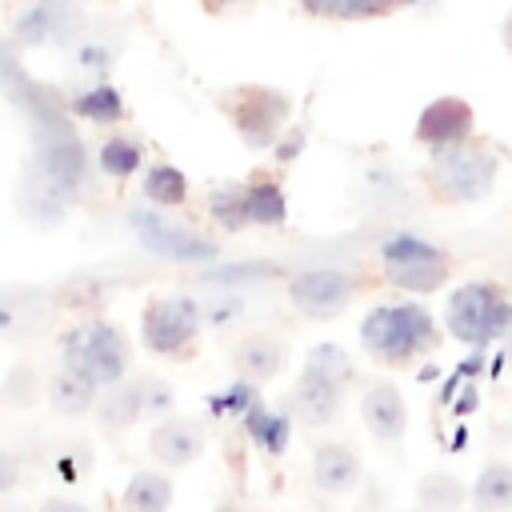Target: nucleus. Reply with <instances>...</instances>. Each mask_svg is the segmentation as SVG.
Wrapping results in <instances>:
<instances>
[{"label": "nucleus", "mask_w": 512, "mask_h": 512, "mask_svg": "<svg viewBox=\"0 0 512 512\" xmlns=\"http://www.w3.org/2000/svg\"><path fill=\"white\" fill-rule=\"evenodd\" d=\"M360 344L368 348L372 360L380 364H412L416 356L436 352L440 344V324L436 316L416 304V300H400V304H376L368 308V316L360 320Z\"/></svg>", "instance_id": "f257e3e1"}, {"label": "nucleus", "mask_w": 512, "mask_h": 512, "mask_svg": "<svg viewBox=\"0 0 512 512\" xmlns=\"http://www.w3.org/2000/svg\"><path fill=\"white\" fill-rule=\"evenodd\" d=\"M500 176V156L480 140H460L444 148H428V192L440 204H480L492 196Z\"/></svg>", "instance_id": "f03ea898"}, {"label": "nucleus", "mask_w": 512, "mask_h": 512, "mask_svg": "<svg viewBox=\"0 0 512 512\" xmlns=\"http://www.w3.org/2000/svg\"><path fill=\"white\" fill-rule=\"evenodd\" d=\"M444 332L460 344L484 348L512 332V296L496 280H464L448 292L444 304Z\"/></svg>", "instance_id": "7ed1b4c3"}, {"label": "nucleus", "mask_w": 512, "mask_h": 512, "mask_svg": "<svg viewBox=\"0 0 512 512\" xmlns=\"http://www.w3.org/2000/svg\"><path fill=\"white\" fill-rule=\"evenodd\" d=\"M380 272L392 288L412 292V296H428L436 288H444L452 280V260L444 248H436L432 240L416 236V232H388L380 240Z\"/></svg>", "instance_id": "20e7f679"}, {"label": "nucleus", "mask_w": 512, "mask_h": 512, "mask_svg": "<svg viewBox=\"0 0 512 512\" xmlns=\"http://www.w3.org/2000/svg\"><path fill=\"white\" fill-rule=\"evenodd\" d=\"M220 108L232 132L244 140V148L264 152L284 136L288 116H292V96L272 84H240L220 96Z\"/></svg>", "instance_id": "39448f33"}, {"label": "nucleus", "mask_w": 512, "mask_h": 512, "mask_svg": "<svg viewBox=\"0 0 512 512\" xmlns=\"http://www.w3.org/2000/svg\"><path fill=\"white\" fill-rule=\"evenodd\" d=\"M128 360H132L128 340L108 320H88V324L72 328L68 340H64V352H60V368L92 380L96 388H108V384L124 380Z\"/></svg>", "instance_id": "423d86ee"}, {"label": "nucleus", "mask_w": 512, "mask_h": 512, "mask_svg": "<svg viewBox=\"0 0 512 512\" xmlns=\"http://www.w3.org/2000/svg\"><path fill=\"white\" fill-rule=\"evenodd\" d=\"M200 324H204L200 300H192V296H152L140 312L144 348L164 356V360L188 356V348L200 336Z\"/></svg>", "instance_id": "0eeeda50"}, {"label": "nucleus", "mask_w": 512, "mask_h": 512, "mask_svg": "<svg viewBox=\"0 0 512 512\" xmlns=\"http://www.w3.org/2000/svg\"><path fill=\"white\" fill-rule=\"evenodd\" d=\"M360 292L356 272L336 268V264H320V268H304L296 276H288V304L308 316V320H332L340 316Z\"/></svg>", "instance_id": "6e6552de"}, {"label": "nucleus", "mask_w": 512, "mask_h": 512, "mask_svg": "<svg viewBox=\"0 0 512 512\" xmlns=\"http://www.w3.org/2000/svg\"><path fill=\"white\" fill-rule=\"evenodd\" d=\"M128 228L132 236L156 252L160 260H212L216 256V244L176 220L164 216V208H152V204H140V208H128Z\"/></svg>", "instance_id": "1a4fd4ad"}, {"label": "nucleus", "mask_w": 512, "mask_h": 512, "mask_svg": "<svg viewBox=\"0 0 512 512\" xmlns=\"http://www.w3.org/2000/svg\"><path fill=\"white\" fill-rule=\"evenodd\" d=\"M84 16L76 0H32L20 16H16V44L36 48V44H68L76 40Z\"/></svg>", "instance_id": "9d476101"}, {"label": "nucleus", "mask_w": 512, "mask_h": 512, "mask_svg": "<svg viewBox=\"0 0 512 512\" xmlns=\"http://www.w3.org/2000/svg\"><path fill=\"white\" fill-rule=\"evenodd\" d=\"M472 128H476V112H472V104L464 96H436L432 104L420 108L412 136L424 148H444V144L468 140Z\"/></svg>", "instance_id": "9b49d317"}, {"label": "nucleus", "mask_w": 512, "mask_h": 512, "mask_svg": "<svg viewBox=\"0 0 512 512\" xmlns=\"http://www.w3.org/2000/svg\"><path fill=\"white\" fill-rule=\"evenodd\" d=\"M360 420L364 428L380 440V444H392L408 432V404H404V392L392 384V380H372L360 396Z\"/></svg>", "instance_id": "f8f14e48"}, {"label": "nucleus", "mask_w": 512, "mask_h": 512, "mask_svg": "<svg viewBox=\"0 0 512 512\" xmlns=\"http://www.w3.org/2000/svg\"><path fill=\"white\" fill-rule=\"evenodd\" d=\"M148 452L164 468H188L192 460L204 456V428L196 420H184V416H164L148 432Z\"/></svg>", "instance_id": "ddd939ff"}, {"label": "nucleus", "mask_w": 512, "mask_h": 512, "mask_svg": "<svg viewBox=\"0 0 512 512\" xmlns=\"http://www.w3.org/2000/svg\"><path fill=\"white\" fill-rule=\"evenodd\" d=\"M344 404V384L328 380V376H316V372H300L296 384H292V412L304 428H324L336 420Z\"/></svg>", "instance_id": "4468645a"}, {"label": "nucleus", "mask_w": 512, "mask_h": 512, "mask_svg": "<svg viewBox=\"0 0 512 512\" xmlns=\"http://www.w3.org/2000/svg\"><path fill=\"white\" fill-rule=\"evenodd\" d=\"M312 484L324 496H348L360 484V456L344 440H320L312 452Z\"/></svg>", "instance_id": "2eb2a0df"}, {"label": "nucleus", "mask_w": 512, "mask_h": 512, "mask_svg": "<svg viewBox=\"0 0 512 512\" xmlns=\"http://www.w3.org/2000/svg\"><path fill=\"white\" fill-rule=\"evenodd\" d=\"M92 412H96L100 428H112V432L132 428L136 420L148 416V376H124V380L108 384V392L96 400Z\"/></svg>", "instance_id": "dca6fc26"}, {"label": "nucleus", "mask_w": 512, "mask_h": 512, "mask_svg": "<svg viewBox=\"0 0 512 512\" xmlns=\"http://www.w3.org/2000/svg\"><path fill=\"white\" fill-rule=\"evenodd\" d=\"M288 364V344L272 332H248L240 336V344L232 348V368L236 376L252 380V384H264L272 376H280Z\"/></svg>", "instance_id": "f3484780"}, {"label": "nucleus", "mask_w": 512, "mask_h": 512, "mask_svg": "<svg viewBox=\"0 0 512 512\" xmlns=\"http://www.w3.org/2000/svg\"><path fill=\"white\" fill-rule=\"evenodd\" d=\"M44 396H48V404H52L60 416H84V412L96 408L100 388H96L92 380H84V376L60 368V372H52V376L44 380Z\"/></svg>", "instance_id": "a211bd4d"}, {"label": "nucleus", "mask_w": 512, "mask_h": 512, "mask_svg": "<svg viewBox=\"0 0 512 512\" xmlns=\"http://www.w3.org/2000/svg\"><path fill=\"white\" fill-rule=\"evenodd\" d=\"M68 112L76 116V120H88V124H120L124 120V96H120V88L116 84H108V80H96V84H88V88H80L72 100H68Z\"/></svg>", "instance_id": "6ab92c4d"}, {"label": "nucleus", "mask_w": 512, "mask_h": 512, "mask_svg": "<svg viewBox=\"0 0 512 512\" xmlns=\"http://www.w3.org/2000/svg\"><path fill=\"white\" fill-rule=\"evenodd\" d=\"M472 512H512V464L488 460L472 480Z\"/></svg>", "instance_id": "aec40b11"}, {"label": "nucleus", "mask_w": 512, "mask_h": 512, "mask_svg": "<svg viewBox=\"0 0 512 512\" xmlns=\"http://www.w3.org/2000/svg\"><path fill=\"white\" fill-rule=\"evenodd\" d=\"M244 208H248V224L252 228H280L288 220V200L284 188L268 176H256L244 184Z\"/></svg>", "instance_id": "412c9836"}, {"label": "nucleus", "mask_w": 512, "mask_h": 512, "mask_svg": "<svg viewBox=\"0 0 512 512\" xmlns=\"http://www.w3.org/2000/svg\"><path fill=\"white\" fill-rule=\"evenodd\" d=\"M120 508L124 512H168L172 508V480L164 472H132V480L124 484V496H120Z\"/></svg>", "instance_id": "4be33fe9"}, {"label": "nucleus", "mask_w": 512, "mask_h": 512, "mask_svg": "<svg viewBox=\"0 0 512 512\" xmlns=\"http://www.w3.org/2000/svg\"><path fill=\"white\" fill-rule=\"evenodd\" d=\"M140 192H144V204H152V208H180L188 200V176L176 164L156 160L144 168Z\"/></svg>", "instance_id": "5701e85b"}, {"label": "nucleus", "mask_w": 512, "mask_h": 512, "mask_svg": "<svg viewBox=\"0 0 512 512\" xmlns=\"http://www.w3.org/2000/svg\"><path fill=\"white\" fill-rule=\"evenodd\" d=\"M472 488H464V480L456 472H424L416 480V504L424 512H460Z\"/></svg>", "instance_id": "b1692460"}, {"label": "nucleus", "mask_w": 512, "mask_h": 512, "mask_svg": "<svg viewBox=\"0 0 512 512\" xmlns=\"http://www.w3.org/2000/svg\"><path fill=\"white\" fill-rule=\"evenodd\" d=\"M96 164H100L104 176L128 180V176H136L144 168V144L136 136H128V132H112V136H104V144L96 152Z\"/></svg>", "instance_id": "393cba45"}, {"label": "nucleus", "mask_w": 512, "mask_h": 512, "mask_svg": "<svg viewBox=\"0 0 512 512\" xmlns=\"http://www.w3.org/2000/svg\"><path fill=\"white\" fill-rule=\"evenodd\" d=\"M244 428H248V436H252L264 452H272V456H280L284 444H288V420H284L280 412L264 408V404H252V408L244 412Z\"/></svg>", "instance_id": "a878e982"}, {"label": "nucleus", "mask_w": 512, "mask_h": 512, "mask_svg": "<svg viewBox=\"0 0 512 512\" xmlns=\"http://www.w3.org/2000/svg\"><path fill=\"white\" fill-rule=\"evenodd\" d=\"M208 216L228 228V232H240V228H252L248 224V208H244V184H220L208 192Z\"/></svg>", "instance_id": "bb28decb"}, {"label": "nucleus", "mask_w": 512, "mask_h": 512, "mask_svg": "<svg viewBox=\"0 0 512 512\" xmlns=\"http://www.w3.org/2000/svg\"><path fill=\"white\" fill-rule=\"evenodd\" d=\"M304 368L316 372V376H328V380H336V384H344V388H348L352 376H356V364H352V356H348L340 344H316V348L308 352Z\"/></svg>", "instance_id": "cd10ccee"}, {"label": "nucleus", "mask_w": 512, "mask_h": 512, "mask_svg": "<svg viewBox=\"0 0 512 512\" xmlns=\"http://www.w3.org/2000/svg\"><path fill=\"white\" fill-rule=\"evenodd\" d=\"M200 316H204V324H212V328H228L232 320L244 316V296L232 292V288H216V292H208V296L200 300Z\"/></svg>", "instance_id": "c85d7f7f"}, {"label": "nucleus", "mask_w": 512, "mask_h": 512, "mask_svg": "<svg viewBox=\"0 0 512 512\" xmlns=\"http://www.w3.org/2000/svg\"><path fill=\"white\" fill-rule=\"evenodd\" d=\"M396 8H408V0H336L332 4V20H348V24L380 20V16L396 12Z\"/></svg>", "instance_id": "c756f323"}, {"label": "nucleus", "mask_w": 512, "mask_h": 512, "mask_svg": "<svg viewBox=\"0 0 512 512\" xmlns=\"http://www.w3.org/2000/svg\"><path fill=\"white\" fill-rule=\"evenodd\" d=\"M112 60H116V48H112L108 40H100V36H84V40L76 44V68H80V72L104 76V72L112 68Z\"/></svg>", "instance_id": "7c9ffc66"}, {"label": "nucleus", "mask_w": 512, "mask_h": 512, "mask_svg": "<svg viewBox=\"0 0 512 512\" xmlns=\"http://www.w3.org/2000/svg\"><path fill=\"white\" fill-rule=\"evenodd\" d=\"M276 272H280L276 264H232V268H216V272H212V280H216V284H224V288H236V284L244 288L248 280L276 276Z\"/></svg>", "instance_id": "2f4dec72"}, {"label": "nucleus", "mask_w": 512, "mask_h": 512, "mask_svg": "<svg viewBox=\"0 0 512 512\" xmlns=\"http://www.w3.org/2000/svg\"><path fill=\"white\" fill-rule=\"evenodd\" d=\"M36 396V372L28 368V364H20L12 376H8V388H4V400H20V404H28Z\"/></svg>", "instance_id": "473e14b6"}, {"label": "nucleus", "mask_w": 512, "mask_h": 512, "mask_svg": "<svg viewBox=\"0 0 512 512\" xmlns=\"http://www.w3.org/2000/svg\"><path fill=\"white\" fill-rule=\"evenodd\" d=\"M304 144H308V132H304V128H284V136L272 144V152H276V160H280V164H292V160H296V152H300Z\"/></svg>", "instance_id": "72a5a7b5"}, {"label": "nucleus", "mask_w": 512, "mask_h": 512, "mask_svg": "<svg viewBox=\"0 0 512 512\" xmlns=\"http://www.w3.org/2000/svg\"><path fill=\"white\" fill-rule=\"evenodd\" d=\"M172 408V388L160 376H148V416H168Z\"/></svg>", "instance_id": "f704fd0d"}, {"label": "nucleus", "mask_w": 512, "mask_h": 512, "mask_svg": "<svg viewBox=\"0 0 512 512\" xmlns=\"http://www.w3.org/2000/svg\"><path fill=\"white\" fill-rule=\"evenodd\" d=\"M28 320V308L12 296H0V332H20Z\"/></svg>", "instance_id": "c9c22d12"}, {"label": "nucleus", "mask_w": 512, "mask_h": 512, "mask_svg": "<svg viewBox=\"0 0 512 512\" xmlns=\"http://www.w3.org/2000/svg\"><path fill=\"white\" fill-rule=\"evenodd\" d=\"M16 484H20V460H16V452L0 448V496H8Z\"/></svg>", "instance_id": "e433bc0d"}, {"label": "nucleus", "mask_w": 512, "mask_h": 512, "mask_svg": "<svg viewBox=\"0 0 512 512\" xmlns=\"http://www.w3.org/2000/svg\"><path fill=\"white\" fill-rule=\"evenodd\" d=\"M40 512H88V504L84 500H72V496H48L40 504Z\"/></svg>", "instance_id": "4c0bfd02"}, {"label": "nucleus", "mask_w": 512, "mask_h": 512, "mask_svg": "<svg viewBox=\"0 0 512 512\" xmlns=\"http://www.w3.org/2000/svg\"><path fill=\"white\" fill-rule=\"evenodd\" d=\"M212 16H224V12H240V8H252L256 0H200Z\"/></svg>", "instance_id": "58836bf2"}, {"label": "nucleus", "mask_w": 512, "mask_h": 512, "mask_svg": "<svg viewBox=\"0 0 512 512\" xmlns=\"http://www.w3.org/2000/svg\"><path fill=\"white\" fill-rule=\"evenodd\" d=\"M332 4H336V0H296V8H300V12L320 16V20H332Z\"/></svg>", "instance_id": "ea45409f"}, {"label": "nucleus", "mask_w": 512, "mask_h": 512, "mask_svg": "<svg viewBox=\"0 0 512 512\" xmlns=\"http://www.w3.org/2000/svg\"><path fill=\"white\" fill-rule=\"evenodd\" d=\"M500 44H504V52H512V8L500 20Z\"/></svg>", "instance_id": "a19ab883"}, {"label": "nucleus", "mask_w": 512, "mask_h": 512, "mask_svg": "<svg viewBox=\"0 0 512 512\" xmlns=\"http://www.w3.org/2000/svg\"><path fill=\"white\" fill-rule=\"evenodd\" d=\"M216 512H248V508H244V504H236V500H220V504H216Z\"/></svg>", "instance_id": "79ce46f5"}, {"label": "nucleus", "mask_w": 512, "mask_h": 512, "mask_svg": "<svg viewBox=\"0 0 512 512\" xmlns=\"http://www.w3.org/2000/svg\"><path fill=\"white\" fill-rule=\"evenodd\" d=\"M432 4H440V0H408V8H432Z\"/></svg>", "instance_id": "37998d69"}, {"label": "nucleus", "mask_w": 512, "mask_h": 512, "mask_svg": "<svg viewBox=\"0 0 512 512\" xmlns=\"http://www.w3.org/2000/svg\"><path fill=\"white\" fill-rule=\"evenodd\" d=\"M504 356H508V368H512V332L504 336Z\"/></svg>", "instance_id": "c03bdc74"}, {"label": "nucleus", "mask_w": 512, "mask_h": 512, "mask_svg": "<svg viewBox=\"0 0 512 512\" xmlns=\"http://www.w3.org/2000/svg\"><path fill=\"white\" fill-rule=\"evenodd\" d=\"M504 272H508V284H512V256H508V268Z\"/></svg>", "instance_id": "a18cd8bd"}, {"label": "nucleus", "mask_w": 512, "mask_h": 512, "mask_svg": "<svg viewBox=\"0 0 512 512\" xmlns=\"http://www.w3.org/2000/svg\"><path fill=\"white\" fill-rule=\"evenodd\" d=\"M416 512H424V508H416Z\"/></svg>", "instance_id": "49530a36"}]
</instances>
